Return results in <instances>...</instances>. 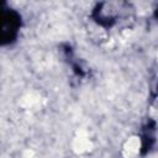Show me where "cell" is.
I'll return each instance as SVG.
<instances>
[{"mask_svg":"<svg viewBox=\"0 0 158 158\" xmlns=\"http://www.w3.org/2000/svg\"><path fill=\"white\" fill-rule=\"evenodd\" d=\"M21 26V16L11 9L1 10L0 15V42L7 44L15 41Z\"/></svg>","mask_w":158,"mask_h":158,"instance_id":"obj_1","label":"cell"},{"mask_svg":"<svg viewBox=\"0 0 158 158\" xmlns=\"http://www.w3.org/2000/svg\"><path fill=\"white\" fill-rule=\"evenodd\" d=\"M154 130H156V122L154 121H148L147 123H146V126L143 127V133H142V146H141V148H142V154H144V153H147L151 148H152V146H153V143H154Z\"/></svg>","mask_w":158,"mask_h":158,"instance_id":"obj_2","label":"cell"},{"mask_svg":"<svg viewBox=\"0 0 158 158\" xmlns=\"http://www.w3.org/2000/svg\"><path fill=\"white\" fill-rule=\"evenodd\" d=\"M154 17L158 20V7H157V9H156V11H154Z\"/></svg>","mask_w":158,"mask_h":158,"instance_id":"obj_3","label":"cell"}]
</instances>
